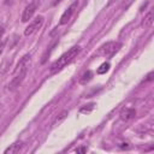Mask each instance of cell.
<instances>
[{"mask_svg":"<svg viewBox=\"0 0 154 154\" xmlns=\"http://www.w3.org/2000/svg\"><path fill=\"white\" fill-rule=\"evenodd\" d=\"M76 152H77V153H85V152H87V148H85V147H81V148H77Z\"/></svg>","mask_w":154,"mask_h":154,"instance_id":"16","label":"cell"},{"mask_svg":"<svg viewBox=\"0 0 154 154\" xmlns=\"http://www.w3.org/2000/svg\"><path fill=\"white\" fill-rule=\"evenodd\" d=\"M42 24H43V17H42V16H37V17H36L35 19H32V20L29 23V25L25 28L24 35H25V36L32 35L36 30H38V29L42 26Z\"/></svg>","mask_w":154,"mask_h":154,"instance_id":"4","label":"cell"},{"mask_svg":"<svg viewBox=\"0 0 154 154\" xmlns=\"http://www.w3.org/2000/svg\"><path fill=\"white\" fill-rule=\"evenodd\" d=\"M4 34H5V29L2 26H0V40L4 37Z\"/></svg>","mask_w":154,"mask_h":154,"instance_id":"18","label":"cell"},{"mask_svg":"<svg viewBox=\"0 0 154 154\" xmlns=\"http://www.w3.org/2000/svg\"><path fill=\"white\" fill-rule=\"evenodd\" d=\"M152 79H153V72H149L148 76H147V78L144 79V82H149V81H152Z\"/></svg>","mask_w":154,"mask_h":154,"instance_id":"15","label":"cell"},{"mask_svg":"<svg viewBox=\"0 0 154 154\" xmlns=\"http://www.w3.org/2000/svg\"><path fill=\"white\" fill-rule=\"evenodd\" d=\"M69 116V112L66 111V109H64V111H61L57 117H55V119L53 120V125H59L60 123H63L65 119H66V117Z\"/></svg>","mask_w":154,"mask_h":154,"instance_id":"10","label":"cell"},{"mask_svg":"<svg viewBox=\"0 0 154 154\" xmlns=\"http://www.w3.org/2000/svg\"><path fill=\"white\" fill-rule=\"evenodd\" d=\"M4 47H5V41H1V42H0V54L2 53V51H4Z\"/></svg>","mask_w":154,"mask_h":154,"instance_id":"19","label":"cell"},{"mask_svg":"<svg viewBox=\"0 0 154 154\" xmlns=\"http://www.w3.org/2000/svg\"><path fill=\"white\" fill-rule=\"evenodd\" d=\"M119 147H120V148H126V149H128V148H130L129 143H120V144H119Z\"/></svg>","mask_w":154,"mask_h":154,"instance_id":"17","label":"cell"},{"mask_svg":"<svg viewBox=\"0 0 154 154\" xmlns=\"http://www.w3.org/2000/svg\"><path fill=\"white\" fill-rule=\"evenodd\" d=\"M109 70V64L108 63H103V64H101L100 66H99V69H97V73L99 75H103V73H106L107 71Z\"/></svg>","mask_w":154,"mask_h":154,"instance_id":"14","label":"cell"},{"mask_svg":"<svg viewBox=\"0 0 154 154\" xmlns=\"http://www.w3.org/2000/svg\"><path fill=\"white\" fill-rule=\"evenodd\" d=\"M81 52V47L79 46H73L72 48H70L67 52H65L60 58H58L52 65H51V73H58L59 71H61L66 65H69Z\"/></svg>","mask_w":154,"mask_h":154,"instance_id":"1","label":"cell"},{"mask_svg":"<svg viewBox=\"0 0 154 154\" xmlns=\"http://www.w3.org/2000/svg\"><path fill=\"white\" fill-rule=\"evenodd\" d=\"M26 76V67H24V69H22L20 71H18V72H16V73H13V78L11 79V82L8 83V90H16L19 85H20V83L23 82V79H24V77Z\"/></svg>","mask_w":154,"mask_h":154,"instance_id":"3","label":"cell"},{"mask_svg":"<svg viewBox=\"0 0 154 154\" xmlns=\"http://www.w3.org/2000/svg\"><path fill=\"white\" fill-rule=\"evenodd\" d=\"M153 11H149L147 14H146V17H144V19H143V22H142V25L144 26V28H149L152 24H153Z\"/></svg>","mask_w":154,"mask_h":154,"instance_id":"11","label":"cell"},{"mask_svg":"<svg viewBox=\"0 0 154 154\" xmlns=\"http://www.w3.org/2000/svg\"><path fill=\"white\" fill-rule=\"evenodd\" d=\"M37 6H38V0H32L23 11V14H22V22H28L29 19H31V17L34 16L35 11L37 10Z\"/></svg>","mask_w":154,"mask_h":154,"instance_id":"5","label":"cell"},{"mask_svg":"<svg viewBox=\"0 0 154 154\" xmlns=\"http://www.w3.org/2000/svg\"><path fill=\"white\" fill-rule=\"evenodd\" d=\"M122 47V43L120 42H114V41H111V42H107L105 45H102L100 48H99V52L97 54L100 55H103V57H112L113 54H116Z\"/></svg>","mask_w":154,"mask_h":154,"instance_id":"2","label":"cell"},{"mask_svg":"<svg viewBox=\"0 0 154 154\" xmlns=\"http://www.w3.org/2000/svg\"><path fill=\"white\" fill-rule=\"evenodd\" d=\"M95 107V103L94 102H90V103H87L84 106H82L79 108V113H90Z\"/></svg>","mask_w":154,"mask_h":154,"instance_id":"13","label":"cell"},{"mask_svg":"<svg viewBox=\"0 0 154 154\" xmlns=\"http://www.w3.org/2000/svg\"><path fill=\"white\" fill-rule=\"evenodd\" d=\"M77 6H78V1L76 0V1H73L69 7H67V10L61 14V17H60V20H59V24L60 25H64V24H66L70 19H71V17H72V14L75 13V11L77 10Z\"/></svg>","mask_w":154,"mask_h":154,"instance_id":"6","label":"cell"},{"mask_svg":"<svg viewBox=\"0 0 154 154\" xmlns=\"http://www.w3.org/2000/svg\"><path fill=\"white\" fill-rule=\"evenodd\" d=\"M22 147H23V142H20V141H18V142H14L13 144H11L8 148H6L5 149V154H17V153H19V150L22 149Z\"/></svg>","mask_w":154,"mask_h":154,"instance_id":"8","label":"cell"},{"mask_svg":"<svg viewBox=\"0 0 154 154\" xmlns=\"http://www.w3.org/2000/svg\"><path fill=\"white\" fill-rule=\"evenodd\" d=\"M91 78H93V72H91L90 70H88V71H85V72L81 76L79 83H81V84H87L89 81H91Z\"/></svg>","mask_w":154,"mask_h":154,"instance_id":"12","label":"cell"},{"mask_svg":"<svg viewBox=\"0 0 154 154\" xmlns=\"http://www.w3.org/2000/svg\"><path fill=\"white\" fill-rule=\"evenodd\" d=\"M30 60V54H25L19 61H18V64H17V66H16V69H14V71H13V73H16V72H18V71H20L22 69H24V67H26V64H28V61Z\"/></svg>","mask_w":154,"mask_h":154,"instance_id":"9","label":"cell"},{"mask_svg":"<svg viewBox=\"0 0 154 154\" xmlns=\"http://www.w3.org/2000/svg\"><path fill=\"white\" fill-rule=\"evenodd\" d=\"M136 116V111L135 108H123L120 112V119L124 122H128L130 119H132Z\"/></svg>","mask_w":154,"mask_h":154,"instance_id":"7","label":"cell"}]
</instances>
